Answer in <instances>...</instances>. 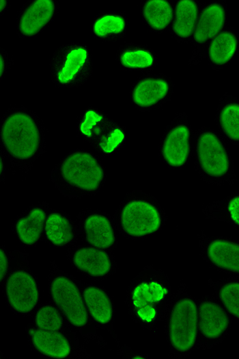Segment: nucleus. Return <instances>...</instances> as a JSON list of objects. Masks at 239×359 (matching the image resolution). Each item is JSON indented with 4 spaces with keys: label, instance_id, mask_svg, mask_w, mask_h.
Wrapping results in <instances>:
<instances>
[{
    "label": "nucleus",
    "instance_id": "nucleus-35",
    "mask_svg": "<svg viewBox=\"0 0 239 359\" xmlns=\"http://www.w3.org/2000/svg\"><path fill=\"white\" fill-rule=\"evenodd\" d=\"M0 162H1V169H0V171H1V181L2 182H3V181H5V160H4V155L3 153L1 151V160H0Z\"/></svg>",
    "mask_w": 239,
    "mask_h": 359
},
{
    "label": "nucleus",
    "instance_id": "nucleus-23",
    "mask_svg": "<svg viewBox=\"0 0 239 359\" xmlns=\"http://www.w3.org/2000/svg\"><path fill=\"white\" fill-rule=\"evenodd\" d=\"M239 52V33L227 25L208 44L205 58L216 71L229 66Z\"/></svg>",
    "mask_w": 239,
    "mask_h": 359
},
{
    "label": "nucleus",
    "instance_id": "nucleus-33",
    "mask_svg": "<svg viewBox=\"0 0 239 359\" xmlns=\"http://www.w3.org/2000/svg\"><path fill=\"white\" fill-rule=\"evenodd\" d=\"M1 273H0V281L1 283L3 281L5 275L9 269L10 262V253L7 251L5 247L2 245L1 247Z\"/></svg>",
    "mask_w": 239,
    "mask_h": 359
},
{
    "label": "nucleus",
    "instance_id": "nucleus-4",
    "mask_svg": "<svg viewBox=\"0 0 239 359\" xmlns=\"http://www.w3.org/2000/svg\"><path fill=\"white\" fill-rule=\"evenodd\" d=\"M48 287L51 300L61 312L70 327L80 334L85 343L94 341L104 347L106 343L97 334L98 328L88 313L81 280L64 271L51 261Z\"/></svg>",
    "mask_w": 239,
    "mask_h": 359
},
{
    "label": "nucleus",
    "instance_id": "nucleus-1",
    "mask_svg": "<svg viewBox=\"0 0 239 359\" xmlns=\"http://www.w3.org/2000/svg\"><path fill=\"white\" fill-rule=\"evenodd\" d=\"M45 127L36 112L25 106L10 107L0 119L1 151L13 173L27 174L46 152Z\"/></svg>",
    "mask_w": 239,
    "mask_h": 359
},
{
    "label": "nucleus",
    "instance_id": "nucleus-25",
    "mask_svg": "<svg viewBox=\"0 0 239 359\" xmlns=\"http://www.w3.org/2000/svg\"><path fill=\"white\" fill-rule=\"evenodd\" d=\"M115 60L125 71L149 73L158 64L156 53L146 45L125 42L117 50Z\"/></svg>",
    "mask_w": 239,
    "mask_h": 359
},
{
    "label": "nucleus",
    "instance_id": "nucleus-32",
    "mask_svg": "<svg viewBox=\"0 0 239 359\" xmlns=\"http://www.w3.org/2000/svg\"><path fill=\"white\" fill-rule=\"evenodd\" d=\"M0 48V79L2 82L5 79L8 71L13 65L14 62L6 50L2 47Z\"/></svg>",
    "mask_w": 239,
    "mask_h": 359
},
{
    "label": "nucleus",
    "instance_id": "nucleus-2",
    "mask_svg": "<svg viewBox=\"0 0 239 359\" xmlns=\"http://www.w3.org/2000/svg\"><path fill=\"white\" fill-rule=\"evenodd\" d=\"M172 296L169 278L165 270L147 265L130 282L125 304L135 323L156 334Z\"/></svg>",
    "mask_w": 239,
    "mask_h": 359
},
{
    "label": "nucleus",
    "instance_id": "nucleus-9",
    "mask_svg": "<svg viewBox=\"0 0 239 359\" xmlns=\"http://www.w3.org/2000/svg\"><path fill=\"white\" fill-rule=\"evenodd\" d=\"M76 132L80 139L104 156L120 152L126 143V127L104 111L91 106L79 114Z\"/></svg>",
    "mask_w": 239,
    "mask_h": 359
},
{
    "label": "nucleus",
    "instance_id": "nucleus-13",
    "mask_svg": "<svg viewBox=\"0 0 239 359\" xmlns=\"http://www.w3.org/2000/svg\"><path fill=\"white\" fill-rule=\"evenodd\" d=\"M198 335L196 351L207 350L221 343L228 335L233 319L214 293L197 298Z\"/></svg>",
    "mask_w": 239,
    "mask_h": 359
},
{
    "label": "nucleus",
    "instance_id": "nucleus-20",
    "mask_svg": "<svg viewBox=\"0 0 239 359\" xmlns=\"http://www.w3.org/2000/svg\"><path fill=\"white\" fill-rule=\"evenodd\" d=\"M81 286L89 317L97 328L107 331L120 346L114 323L115 308L113 297L103 286L81 281Z\"/></svg>",
    "mask_w": 239,
    "mask_h": 359
},
{
    "label": "nucleus",
    "instance_id": "nucleus-28",
    "mask_svg": "<svg viewBox=\"0 0 239 359\" xmlns=\"http://www.w3.org/2000/svg\"><path fill=\"white\" fill-rule=\"evenodd\" d=\"M214 121L224 138L239 147V99L225 92L219 99Z\"/></svg>",
    "mask_w": 239,
    "mask_h": 359
},
{
    "label": "nucleus",
    "instance_id": "nucleus-14",
    "mask_svg": "<svg viewBox=\"0 0 239 359\" xmlns=\"http://www.w3.org/2000/svg\"><path fill=\"white\" fill-rule=\"evenodd\" d=\"M227 5L225 0H211L203 3L191 40L192 53L188 63L199 65L205 58L207 47L227 24Z\"/></svg>",
    "mask_w": 239,
    "mask_h": 359
},
{
    "label": "nucleus",
    "instance_id": "nucleus-16",
    "mask_svg": "<svg viewBox=\"0 0 239 359\" xmlns=\"http://www.w3.org/2000/svg\"><path fill=\"white\" fill-rule=\"evenodd\" d=\"M79 238L83 243L114 251L118 245L119 232L113 218L98 209H85L77 215Z\"/></svg>",
    "mask_w": 239,
    "mask_h": 359
},
{
    "label": "nucleus",
    "instance_id": "nucleus-36",
    "mask_svg": "<svg viewBox=\"0 0 239 359\" xmlns=\"http://www.w3.org/2000/svg\"><path fill=\"white\" fill-rule=\"evenodd\" d=\"M10 4L7 0H1L0 1V14L1 16H3L5 12L8 11Z\"/></svg>",
    "mask_w": 239,
    "mask_h": 359
},
{
    "label": "nucleus",
    "instance_id": "nucleus-18",
    "mask_svg": "<svg viewBox=\"0 0 239 359\" xmlns=\"http://www.w3.org/2000/svg\"><path fill=\"white\" fill-rule=\"evenodd\" d=\"M200 254L211 268L239 276V240L221 236H197Z\"/></svg>",
    "mask_w": 239,
    "mask_h": 359
},
{
    "label": "nucleus",
    "instance_id": "nucleus-15",
    "mask_svg": "<svg viewBox=\"0 0 239 359\" xmlns=\"http://www.w3.org/2000/svg\"><path fill=\"white\" fill-rule=\"evenodd\" d=\"M66 256L74 269L89 280L102 281L117 271V264L113 251L85 243L67 248Z\"/></svg>",
    "mask_w": 239,
    "mask_h": 359
},
{
    "label": "nucleus",
    "instance_id": "nucleus-8",
    "mask_svg": "<svg viewBox=\"0 0 239 359\" xmlns=\"http://www.w3.org/2000/svg\"><path fill=\"white\" fill-rule=\"evenodd\" d=\"M10 253L9 269L1 283L4 298L14 314L32 317L41 304L38 279L30 267L27 253L19 250Z\"/></svg>",
    "mask_w": 239,
    "mask_h": 359
},
{
    "label": "nucleus",
    "instance_id": "nucleus-34",
    "mask_svg": "<svg viewBox=\"0 0 239 359\" xmlns=\"http://www.w3.org/2000/svg\"><path fill=\"white\" fill-rule=\"evenodd\" d=\"M117 347L118 354H120L122 358H150V357L147 354L136 351L127 345H120Z\"/></svg>",
    "mask_w": 239,
    "mask_h": 359
},
{
    "label": "nucleus",
    "instance_id": "nucleus-30",
    "mask_svg": "<svg viewBox=\"0 0 239 359\" xmlns=\"http://www.w3.org/2000/svg\"><path fill=\"white\" fill-rule=\"evenodd\" d=\"M202 212L206 219L223 221L239 230V191L206 204Z\"/></svg>",
    "mask_w": 239,
    "mask_h": 359
},
{
    "label": "nucleus",
    "instance_id": "nucleus-29",
    "mask_svg": "<svg viewBox=\"0 0 239 359\" xmlns=\"http://www.w3.org/2000/svg\"><path fill=\"white\" fill-rule=\"evenodd\" d=\"M208 282L233 320L239 322V276L209 279Z\"/></svg>",
    "mask_w": 239,
    "mask_h": 359
},
{
    "label": "nucleus",
    "instance_id": "nucleus-19",
    "mask_svg": "<svg viewBox=\"0 0 239 359\" xmlns=\"http://www.w3.org/2000/svg\"><path fill=\"white\" fill-rule=\"evenodd\" d=\"M59 11L56 0H29L18 12L16 34L21 38L38 36L55 20Z\"/></svg>",
    "mask_w": 239,
    "mask_h": 359
},
{
    "label": "nucleus",
    "instance_id": "nucleus-24",
    "mask_svg": "<svg viewBox=\"0 0 239 359\" xmlns=\"http://www.w3.org/2000/svg\"><path fill=\"white\" fill-rule=\"evenodd\" d=\"M203 3L196 0H175V11L169 33L179 44L191 43Z\"/></svg>",
    "mask_w": 239,
    "mask_h": 359
},
{
    "label": "nucleus",
    "instance_id": "nucleus-12",
    "mask_svg": "<svg viewBox=\"0 0 239 359\" xmlns=\"http://www.w3.org/2000/svg\"><path fill=\"white\" fill-rule=\"evenodd\" d=\"M28 345L38 356L46 358L81 359L92 356L81 343L77 334L43 330L32 323L25 326Z\"/></svg>",
    "mask_w": 239,
    "mask_h": 359
},
{
    "label": "nucleus",
    "instance_id": "nucleus-21",
    "mask_svg": "<svg viewBox=\"0 0 239 359\" xmlns=\"http://www.w3.org/2000/svg\"><path fill=\"white\" fill-rule=\"evenodd\" d=\"M50 209L47 201L29 206L13 220L12 230L23 247H33L41 241L42 234Z\"/></svg>",
    "mask_w": 239,
    "mask_h": 359
},
{
    "label": "nucleus",
    "instance_id": "nucleus-26",
    "mask_svg": "<svg viewBox=\"0 0 239 359\" xmlns=\"http://www.w3.org/2000/svg\"><path fill=\"white\" fill-rule=\"evenodd\" d=\"M128 26V19L124 11L105 10L94 16L91 32L98 40L116 42L125 37Z\"/></svg>",
    "mask_w": 239,
    "mask_h": 359
},
{
    "label": "nucleus",
    "instance_id": "nucleus-11",
    "mask_svg": "<svg viewBox=\"0 0 239 359\" xmlns=\"http://www.w3.org/2000/svg\"><path fill=\"white\" fill-rule=\"evenodd\" d=\"M194 132L186 112H178L164 129L158 146L162 162L169 169L186 167L193 158Z\"/></svg>",
    "mask_w": 239,
    "mask_h": 359
},
{
    "label": "nucleus",
    "instance_id": "nucleus-6",
    "mask_svg": "<svg viewBox=\"0 0 239 359\" xmlns=\"http://www.w3.org/2000/svg\"><path fill=\"white\" fill-rule=\"evenodd\" d=\"M113 218L119 234L132 240H143L158 234L167 220L158 199L138 190L126 193Z\"/></svg>",
    "mask_w": 239,
    "mask_h": 359
},
{
    "label": "nucleus",
    "instance_id": "nucleus-5",
    "mask_svg": "<svg viewBox=\"0 0 239 359\" xmlns=\"http://www.w3.org/2000/svg\"><path fill=\"white\" fill-rule=\"evenodd\" d=\"M164 332L169 346V357L184 359L196 351L198 335L197 297L181 281L177 287L164 319Z\"/></svg>",
    "mask_w": 239,
    "mask_h": 359
},
{
    "label": "nucleus",
    "instance_id": "nucleus-3",
    "mask_svg": "<svg viewBox=\"0 0 239 359\" xmlns=\"http://www.w3.org/2000/svg\"><path fill=\"white\" fill-rule=\"evenodd\" d=\"M51 180L59 193L70 199L92 196L104 184L105 167L91 151L75 149L53 167Z\"/></svg>",
    "mask_w": 239,
    "mask_h": 359
},
{
    "label": "nucleus",
    "instance_id": "nucleus-7",
    "mask_svg": "<svg viewBox=\"0 0 239 359\" xmlns=\"http://www.w3.org/2000/svg\"><path fill=\"white\" fill-rule=\"evenodd\" d=\"M193 158L195 171L206 184L229 186L236 183L234 161L219 132L206 125L196 129Z\"/></svg>",
    "mask_w": 239,
    "mask_h": 359
},
{
    "label": "nucleus",
    "instance_id": "nucleus-22",
    "mask_svg": "<svg viewBox=\"0 0 239 359\" xmlns=\"http://www.w3.org/2000/svg\"><path fill=\"white\" fill-rule=\"evenodd\" d=\"M78 238L76 221L64 210L50 208L41 241L52 247L68 248L75 245Z\"/></svg>",
    "mask_w": 239,
    "mask_h": 359
},
{
    "label": "nucleus",
    "instance_id": "nucleus-31",
    "mask_svg": "<svg viewBox=\"0 0 239 359\" xmlns=\"http://www.w3.org/2000/svg\"><path fill=\"white\" fill-rule=\"evenodd\" d=\"M32 318L31 323L38 329L76 333L70 327L61 312L51 300L41 303Z\"/></svg>",
    "mask_w": 239,
    "mask_h": 359
},
{
    "label": "nucleus",
    "instance_id": "nucleus-17",
    "mask_svg": "<svg viewBox=\"0 0 239 359\" xmlns=\"http://www.w3.org/2000/svg\"><path fill=\"white\" fill-rule=\"evenodd\" d=\"M173 90L174 84L171 77L161 73H147L133 82L130 98L137 110L150 112L169 102Z\"/></svg>",
    "mask_w": 239,
    "mask_h": 359
},
{
    "label": "nucleus",
    "instance_id": "nucleus-27",
    "mask_svg": "<svg viewBox=\"0 0 239 359\" xmlns=\"http://www.w3.org/2000/svg\"><path fill=\"white\" fill-rule=\"evenodd\" d=\"M139 8L142 21L150 32L160 34L169 32L174 16L175 1L142 0Z\"/></svg>",
    "mask_w": 239,
    "mask_h": 359
},
{
    "label": "nucleus",
    "instance_id": "nucleus-10",
    "mask_svg": "<svg viewBox=\"0 0 239 359\" xmlns=\"http://www.w3.org/2000/svg\"><path fill=\"white\" fill-rule=\"evenodd\" d=\"M93 55L85 43L71 42L61 45L50 60L51 82L57 88H78L93 75Z\"/></svg>",
    "mask_w": 239,
    "mask_h": 359
}]
</instances>
